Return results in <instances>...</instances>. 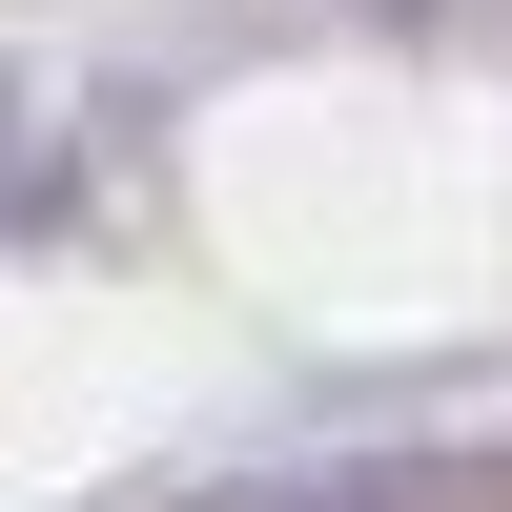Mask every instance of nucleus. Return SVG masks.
I'll return each mask as SVG.
<instances>
[{"mask_svg":"<svg viewBox=\"0 0 512 512\" xmlns=\"http://www.w3.org/2000/svg\"><path fill=\"white\" fill-rule=\"evenodd\" d=\"M0 185H21V82H0Z\"/></svg>","mask_w":512,"mask_h":512,"instance_id":"f257e3e1","label":"nucleus"}]
</instances>
